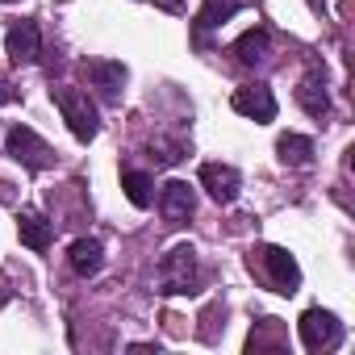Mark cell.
Returning <instances> with one entry per match:
<instances>
[{
	"label": "cell",
	"mask_w": 355,
	"mask_h": 355,
	"mask_svg": "<svg viewBox=\"0 0 355 355\" xmlns=\"http://www.w3.org/2000/svg\"><path fill=\"white\" fill-rule=\"evenodd\" d=\"M17 234H21V243H26L30 251H46L51 239H55V226H51L42 214H21V218H17Z\"/></svg>",
	"instance_id": "8fae6325"
},
{
	"label": "cell",
	"mask_w": 355,
	"mask_h": 355,
	"mask_svg": "<svg viewBox=\"0 0 355 355\" xmlns=\"http://www.w3.org/2000/svg\"><path fill=\"white\" fill-rule=\"evenodd\" d=\"M276 150H280V159H284V163H293V167L313 163V138H305V134H280Z\"/></svg>",
	"instance_id": "e0dca14e"
},
{
	"label": "cell",
	"mask_w": 355,
	"mask_h": 355,
	"mask_svg": "<svg viewBox=\"0 0 355 355\" xmlns=\"http://www.w3.org/2000/svg\"><path fill=\"white\" fill-rule=\"evenodd\" d=\"M201 276H197V251L189 243L171 247L163 259H159V293L163 297H175V293H197Z\"/></svg>",
	"instance_id": "7a4b0ae2"
},
{
	"label": "cell",
	"mask_w": 355,
	"mask_h": 355,
	"mask_svg": "<svg viewBox=\"0 0 355 355\" xmlns=\"http://www.w3.org/2000/svg\"><path fill=\"white\" fill-rule=\"evenodd\" d=\"M230 105H234V113H243L251 121H272L276 117V96H272L268 84H243L230 96Z\"/></svg>",
	"instance_id": "52a82bcc"
},
{
	"label": "cell",
	"mask_w": 355,
	"mask_h": 355,
	"mask_svg": "<svg viewBox=\"0 0 355 355\" xmlns=\"http://www.w3.org/2000/svg\"><path fill=\"white\" fill-rule=\"evenodd\" d=\"M259 263H263V272H268V280H272L276 293H297L301 268H297V259L284 247H259Z\"/></svg>",
	"instance_id": "5b68a950"
},
{
	"label": "cell",
	"mask_w": 355,
	"mask_h": 355,
	"mask_svg": "<svg viewBox=\"0 0 355 355\" xmlns=\"http://www.w3.org/2000/svg\"><path fill=\"white\" fill-rule=\"evenodd\" d=\"M101 263H105V247H101L96 239H76V243H71V268H76L80 276H96Z\"/></svg>",
	"instance_id": "4fadbf2b"
},
{
	"label": "cell",
	"mask_w": 355,
	"mask_h": 355,
	"mask_svg": "<svg viewBox=\"0 0 355 355\" xmlns=\"http://www.w3.org/2000/svg\"><path fill=\"white\" fill-rule=\"evenodd\" d=\"M268 30L263 26H255V30H247L239 42H234V55H239V63H247V67H255V63H263L268 59Z\"/></svg>",
	"instance_id": "9a60e30c"
},
{
	"label": "cell",
	"mask_w": 355,
	"mask_h": 355,
	"mask_svg": "<svg viewBox=\"0 0 355 355\" xmlns=\"http://www.w3.org/2000/svg\"><path fill=\"white\" fill-rule=\"evenodd\" d=\"M247 5V0H205L201 5V13H197V30L205 34V30H218V26H226L239 9Z\"/></svg>",
	"instance_id": "5bb4252c"
},
{
	"label": "cell",
	"mask_w": 355,
	"mask_h": 355,
	"mask_svg": "<svg viewBox=\"0 0 355 355\" xmlns=\"http://www.w3.org/2000/svg\"><path fill=\"white\" fill-rule=\"evenodd\" d=\"M51 101L59 105V113H63L67 130H71L80 142H92V138H96V130H101V117H96V105L88 101V92H84V88L59 84V88H51Z\"/></svg>",
	"instance_id": "6da1fadb"
},
{
	"label": "cell",
	"mask_w": 355,
	"mask_h": 355,
	"mask_svg": "<svg viewBox=\"0 0 355 355\" xmlns=\"http://www.w3.org/2000/svg\"><path fill=\"white\" fill-rule=\"evenodd\" d=\"M5 5H17V0H5Z\"/></svg>",
	"instance_id": "d6986e66"
},
{
	"label": "cell",
	"mask_w": 355,
	"mask_h": 355,
	"mask_svg": "<svg viewBox=\"0 0 355 355\" xmlns=\"http://www.w3.org/2000/svg\"><path fill=\"white\" fill-rule=\"evenodd\" d=\"M297 105H301L309 117H326V113H330V96H326L322 76H305V80H301V88H297Z\"/></svg>",
	"instance_id": "7c38bea8"
},
{
	"label": "cell",
	"mask_w": 355,
	"mask_h": 355,
	"mask_svg": "<svg viewBox=\"0 0 355 355\" xmlns=\"http://www.w3.org/2000/svg\"><path fill=\"white\" fill-rule=\"evenodd\" d=\"M297 330H301L305 351H326V347H334V343L343 338L338 318H334V313H326V309H305V313H301V322H297Z\"/></svg>",
	"instance_id": "277c9868"
},
{
	"label": "cell",
	"mask_w": 355,
	"mask_h": 355,
	"mask_svg": "<svg viewBox=\"0 0 355 355\" xmlns=\"http://www.w3.org/2000/svg\"><path fill=\"white\" fill-rule=\"evenodd\" d=\"M163 5H175V0H163Z\"/></svg>",
	"instance_id": "ffe728a7"
},
{
	"label": "cell",
	"mask_w": 355,
	"mask_h": 355,
	"mask_svg": "<svg viewBox=\"0 0 355 355\" xmlns=\"http://www.w3.org/2000/svg\"><path fill=\"white\" fill-rule=\"evenodd\" d=\"M159 209H163L167 226H184L193 218V209H197V193L184 180H167L163 193H159Z\"/></svg>",
	"instance_id": "ba28073f"
},
{
	"label": "cell",
	"mask_w": 355,
	"mask_h": 355,
	"mask_svg": "<svg viewBox=\"0 0 355 355\" xmlns=\"http://www.w3.org/2000/svg\"><path fill=\"white\" fill-rule=\"evenodd\" d=\"M84 76L101 88L105 101H117V92H121V84H125V67L113 63V59H92V63H84Z\"/></svg>",
	"instance_id": "30bf717a"
},
{
	"label": "cell",
	"mask_w": 355,
	"mask_h": 355,
	"mask_svg": "<svg viewBox=\"0 0 355 355\" xmlns=\"http://www.w3.org/2000/svg\"><path fill=\"white\" fill-rule=\"evenodd\" d=\"M121 189H125V201L134 205V209H146L150 201H155V180L146 171H121Z\"/></svg>",
	"instance_id": "2e32d148"
},
{
	"label": "cell",
	"mask_w": 355,
	"mask_h": 355,
	"mask_svg": "<svg viewBox=\"0 0 355 355\" xmlns=\"http://www.w3.org/2000/svg\"><path fill=\"white\" fill-rule=\"evenodd\" d=\"M5 51L17 67L26 63H38V51H42V38H38V26L34 21H17L9 34H5Z\"/></svg>",
	"instance_id": "9c48e42d"
},
{
	"label": "cell",
	"mask_w": 355,
	"mask_h": 355,
	"mask_svg": "<svg viewBox=\"0 0 355 355\" xmlns=\"http://www.w3.org/2000/svg\"><path fill=\"white\" fill-rule=\"evenodd\" d=\"M13 101H17V92L9 84H0V105H13Z\"/></svg>",
	"instance_id": "ac0fdd59"
},
{
	"label": "cell",
	"mask_w": 355,
	"mask_h": 355,
	"mask_svg": "<svg viewBox=\"0 0 355 355\" xmlns=\"http://www.w3.org/2000/svg\"><path fill=\"white\" fill-rule=\"evenodd\" d=\"M5 150L17 159V163H26V167H51L55 163V150L30 130V125H9V134H5Z\"/></svg>",
	"instance_id": "3957f363"
},
{
	"label": "cell",
	"mask_w": 355,
	"mask_h": 355,
	"mask_svg": "<svg viewBox=\"0 0 355 355\" xmlns=\"http://www.w3.org/2000/svg\"><path fill=\"white\" fill-rule=\"evenodd\" d=\"M201 189H205L218 205H230V201H239L243 175H239L230 163H201Z\"/></svg>",
	"instance_id": "8992f818"
}]
</instances>
